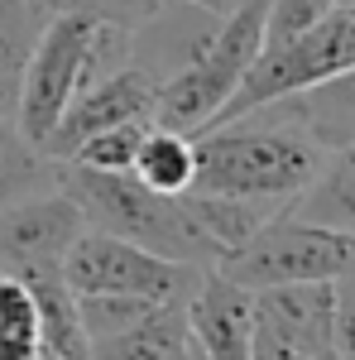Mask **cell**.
Returning a JSON list of instances; mask_svg holds the SVG:
<instances>
[{"label": "cell", "instance_id": "cell-1", "mask_svg": "<svg viewBox=\"0 0 355 360\" xmlns=\"http://www.w3.org/2000/svg\"><path fill=\"white\" fill-rule=\"evenodd\" d=\"M192 188L197 193H221L240 197V202H273L288 207L293 197L312 183V173L322 168L327 149L264 115H235L192 135Z\"/></svg>", "mask_w": 355, "mask_h": 360}, {"label": "cell", "instance_id": "cell-15", "mask_svg": "<svg viewBox=\"0 0 355 360\" xmlns=\"http://www.w3.org/2000/svg\"><path fill=\"white\" fill-rule=\"evenodd\" d=\"M58 178H63V159H53L39 139H29L15 115H0V207L53 193Z\"/></svg>", "mask_w": 355, "mask_h": 360}, {"label": "cell", "instance_id": "cell-23", "mask_svg": "<svg viewBox=\"0 0 355 360\" xmlns=\"http://www.w3.org/2000/svg\"><path fill=\"white\" fill-rule=\"evenodd\" d=\"M44 15H86L96 25H115V29H135L159 0H34Z\"/></svg>", "mask_w": 355, "mask_h": 360}, {"label": "cell", "instance_id": "cell-14", "mask_svg": "<svg viewBox=\"0 0 355 360\" xmlns=\"http://www.w3.org/2000/svg\"><path fill=\"white\" fill-rule=\"evenodd\" d=\"M288 212L302 217V221H317V226L355 236V144L331 149L322 159V168L312 173V183L288 202Z\"/></svg>", "mask_w": 355, "mask_h": 360}, {"label": "cell", "instance_id": "cell-18", "mask_svg": "<svg viewBox=\"0 0 355 360\" xmlns=\"http://www.w3.org/2000/svg\"><path fill=\"white\" fill-rule=\"evenodd\" d=\"M44 10L34 0H0V115L20 111V86H25L29 53L39 44Z\"/></svg>", "mask_w": 355, "mask_h": 360}, {"label": "cell", "instance_id": "cell-6", "mask_svg": "<svg viewBox=\"0 0 355 360\" xmlns=\"http://www.w3.org/2000/svg\"><path fill=\"white\" fill-rule=\"evenodd\" d=\"M63 278L77 293H135V298H154V303H188L202 269L86 226L63 259Z\"/></svg>", "mask_w": 355, "mask_h": 360}, {"label": "cell", "instance_id": "cell-9", "mask_svg": "<svg viewBox=\"0 0 355 360\" xmlns=\"http://www.w3.org/2000/svg\"><path fill=\"white\" fill-rule=\"evenodd\" d=\"M82 231H86L82 207L63 188L0 207V274L63 269L67 250Z\"/></svg>", "mask_w": 355, "mask_h": 360}, {"label": "cell", "instance_id": "cell-3", "mask_svg": "<svg viewBox=\"0 0 355 360\" xmlns=\"http://www.w3.org/2000/svg\"><path fill=\"white\" fill-rule=\"evenodd\" d=\"M264 20H269V0H245L240 10H231L217 25L212 44L192 58L173 82L159 86L154 125L183 130V135H197V130L217 125L226 101L250 77L254 58L264 53Z\"/></svg>", "mask_w": 355, "mask_h": 360}, {"label": "cell", "instance_id": "cell-30", "mask_svg": "<svg viewBox=\"0 0 355 360\" xmlns=\"http://www.w3.org/2000/svg\"><path fill=\"white\" fill-rule=\"evenodd\" d=\"M341 278H351V283H355V264H351V269H346V274H341Z\"/></svg>", "mask_w": 355, "mask_h": 360}, {"label": "cell", "instance_id": "cell-4", "mask_svg": "<svg viewBox=\"0 0 355 360\" xmlns=\"http://www.w3.org/2000/svg\"><path fill=\"white\" fill-rule=\"evenodd\" d=\"M355 264V236L331 226L302 221L288 207L235 245L217 269L240 288H273V283H336Z\"/></svg>", "mask_w": 355, "mask_h": 360}, {"label": "cell", "instance_id": "cell-28", "mask_svg": "<svg viewBox=\"0 0 355 360\" xmlns=\"http://www.w3.org/2000/svg\"><path fill=\"white\" fill-rule=\"evenodd\" d=\"M39 360H63V356H53V351H49V346H44V351H39Z\"/></svg>", "mask_w": 355, "mask_h": 360}, {"label": "cell", "instance_id": "cell-31", "mask_svg": "<svg viewBox=\"0 0 355 360\" xmlns=\"http://www.w3.org/2000/svg\"><path fill=\"white\" fill-rule=\"evenodd\" d=\"M341 5H355V0H341Z\"/></svg>", "mask_w": 355, "mask_h": 360}, {"label": "cell", "instance_id": "cell-22", "mask_svg": "<svg viewBox=\"0 0 355 360\" xmlns=\"http://www.w3.org/2000/svg\"><path fill=\"white\" fill-rule=\"evenodd\" d=\"M154 120H130V125H110V130H96L86 135L82 144L67 149L63 164H77V168H96V173H130L139 154V139Z\"/></svg>", "mask_w": 355, "mask_h": 360}, {"label": "cell", "instance_id": "cell-20", "mask_svg": "<svg viewBox=\"0 0 355 360\" xmlns=\"http://www.w3.org/2000/svg\"><path fill=\"white\" fill-rule=\"evenodd\" d=\"M44 332L25 278L0 274V360H39Z\"/></svg>", "mask_w": 355, "mask_h": 360}, {"label": "cell", "instance_id": "cell-7", "mask_svg": "<svg viewBox=\"0 0 355 360\" xmlns=\"http://www.w3.org/2000/svg\"><path fill=\"white\" fill-rule=\"evenodd\" d=\"M96 39V20L86 15H49L39 29V44L29 53L25 86H20V130L39 144H49V135L58 130L63 111L72 106V96L82 91L86 53Z\"/></svg>", "mask_w": 355, "mask_h": 360}, {"label": "cell", "instance_id": "cell-29", "mask_svg": "<svg viewBox=\"0 0 355 360\" xmlns=\"http://www.w3.org/2000/svg\"><path fill=\"white\" fill-rule=\"evenodd\" d=\"M188 360H207V356H202V351H197V346H192V356Z\"/></svg>", "mask_w": 355, "mask_h": 360}, {"label": "cell", "instance_id": "cell-2", "mask_svg": "<svg viewBox=\"0 0 355 360\" xmlns=\"http://www.w3.org/2000/svg\"><path fill=\"white\" fill-rule=\"evenodd\" d=\"M58 188L82 207L91 231H106L120 240L154 250L164 259L192 264V269H217V250L207 245L202 226L192 217L188 193L168 197L154 193L149 183H139L135 173H96V168L63 164Z\"/></svg>", "mask_w": 355, "mask_h": 360}, {"label": "cell", "instance_id": "cell-16", "mask_svg": "<svg viewBox=\"0 0 355 360\" xmlns=\"http://www.w3.org/2000/svg\"><path fill=\"white\" fill-rule=\"evenodd\" d=\"M188 356H192V332L183 303H168L149 322L86 346V360H188Z\"/></svg>", "mask_w": 355, "mask_h": 360}, {"label": "cell", "instance_id": "cell-27", "mask_svg": "<svg viewBox=\"0 0 355 360\" xmlns=\"http://www.w3.org/2000/svg\"><path fill=\"white\" fill-rule=\"evenodd\" d=\"M254 360H336V356H254Z\"/></svg>", "mask_w": 355, "mask_h": 360}, {"label": "cell", "instance_id": "cell-11", "mask_svg": "<svg viewBox=\"0 0 355 360\" xmlns=\"http://www.w3.org/2000/svg\"><path fill=\"white\" fill-rule=\"evenodd\" d=\"M192 346L207 360H250L254 351V288H240L221 269H202L188 303Z\"/></svg>", "mask_w": 355, "mask_h": 360}, {"label": "cell", "instance_id": "cell-24", "mask_svg": "<svg viewBox=\"0 0 355 360\" xmlns=\"http://www.w3.org/2000/svg\"><path fill=\"white\" fill-rule=\"evenodd\" d=\"M341 0H269V20H264V44H283L317 20H327Z\"/></svg>", "mask_w": 355, "mask_h": 360}, {"label": "cell", "instance_id": "cell-12", "mask_svg": "<svg viewBox=\"0 0 355 360\" xmlns=\"http://www.w3.org/2000/svg\"><path fill=\"white\" fill-rule=\"evenodd\" d=\"M154 96H159V86L149 82L139 68H120V72H110L101 82L82 86L77 96H72V106L63 111L58 120V130L49 135V154L53 159H67V149L72 144H82L86 135H96V130H110V125H130V120H154Z\"/></svg>", "mask_w": 355, "mask_h": 360}, {"label": "cell", "instance_id": "cell-8", "mask_svg": "<svg viewBox=\"0 0 355 360\" xmlns=\"http://www.w3.org/2000/svg\"><path fill=\"white\" fill-rule=\"evenodd\" d=\"M254 356H336V283L254 288Z\"/></svg>", "mask_w": 355, "mask_h": 360}, {"label": "cell", "instance_id": "cell-25", "mask_svg": "<svg viewBox=\"0 0 355 360\" xmlns=\"http://www.w3.org/2000/svg\"><path fill=\"white\" fill-rule=\"evenodd\" d=\"M336 360H355V283L336 278Z\"/></svg>", "mask_w": 355, "mask_h": 360}, {"label": "cell", "instance_id": "cell-5", "mask_svg": "<svg viewBox=\"0 0 355 360\" xmlns=\"http://www.w3.org/2000/svg\"><path fill=\"white\" fill-rule=\"evenodd\" d=\"M346 68H355V5H336L327 20H317L312 29H302L283 44H264V53L254 58L240 91L226 101L221 120H235V115L269 106V101L288 96V91H302L312 82H327Z\"/></svg>", "mask_w": 355, "mask_h": 360}, {"label": "cell", "instance_id": "cell-21", "mask_svg": "<svg viewBox=\"0 0 355 360\" xmlns=\"http://www.w3.org/2000/svg\"><path fill=\"white\" fill-rule=\"evenodd\" d=\"M168 303L154 298H135V293H77V312H82V332L86 341H101V336L130 332L139 322H149L154 312H164Z\"/></svg>", "mask_w": 355, "mask_h": 360}, {"label": "cell", "instance_id": "cell-13", "mask_svg": "<svg viewBox=\"0 0 355 360\" xmlns=\"http://www.w3.org/2000/svg\"><path fill=\"white\" fill-rule=\"evenodd\" d=\"M254 115L293 125L312 144H322L327 154L331 149H346V144H355V68L336 72L327 82L302 86V91H288V96H278L269 106H254Z\"/></svg>", "mask_w": 355, "mask_h": 360}, {"label": "cell", "instance_id": "cell-17", "mask_svg": "<svg viewBox=\"0 0 355 360\" xmlns=\"http://www.w3.org/2000/svg\"><path fill=\"white\" fill-rule=\"evenodd\" d=\"M29 283L34 307H39V332L44 346L63 360H86V332H82V312H77V288L63 278V269H39V274H15Z\"/></svg>", "mask_w": 355, "mask_h": 360}, {"label": "cell", "instance_id": "cell-10", "mask_svg": "<svg viewBox=\"0 0 355 360\" xmlns=\"http://www.w3.org/2000/svg\"><path fill=\"white\" fill-rule=\"evenodd\" d=\"M217 15L192 0H159L135 29H130V68H139L154 86L173 82L192 58L217 34Z\"/></svg>", "mask_w": 355, "mask_h": 360}, {"label": "cell", "instance_id": "cell-19", "mask_svg": "<svg viewBox=\"0 0 355 360\" xmlns=\"http://www.w3.org/2000/svg\"><path fill=\"white\" fill-rule=\"evenodd\" d=\"M192 135L183 130H168V125H149L144 139H139V154H135V173L139 183H149L154 193H168V197H183L192 188Z\"/></svg>", "mask_w": 355, "mask_h": 360}, {"label": "cell", "instance_id": "cell-26", "mask_svg": "<svg viewBox=\"0 0 355 360\" xmlns=\"http://www.w3.org/2000/svg\"><path fill=\"white\" fill-rule=\"evenodd\" d=\"M192 5H202V10H212L217 20H226V15H231V10H240L245 0H192Z\"/></svg>", "mask_w": 355, "mask_h": 360}]
</instances>
